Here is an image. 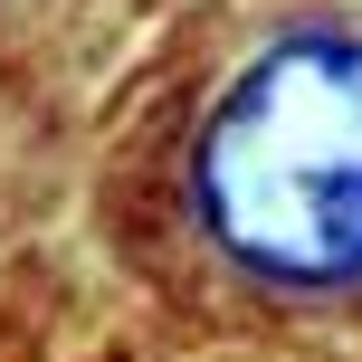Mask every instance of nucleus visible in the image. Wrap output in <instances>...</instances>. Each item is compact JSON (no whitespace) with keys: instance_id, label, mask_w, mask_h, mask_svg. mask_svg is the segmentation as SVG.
Wrapping results in <instances>:
<instances>
[{"instance_id":"obj_1","label":"nucleus","mask_w":362,"mask_h":362,"mask_svg":"<svg viewBox=\"0 0 362 362\" xmlns=\"http://www.w3.org/2000/svg\"><path fill=\"white\" fill-rule=\"evenodd\" d=\"M181 219L257 305L362 296V10L276 19L181 134Z\"/></svg>"}]
</instances>
